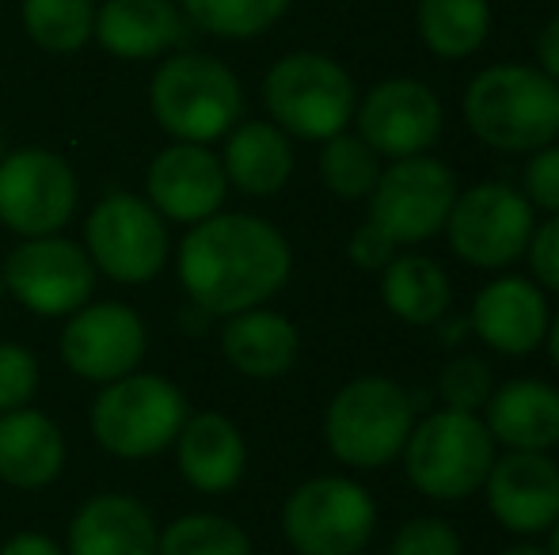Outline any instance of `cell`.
<instances>
[{
  "instance_id": "30",
  "label": "cell",
  "mask_w": 559,
  "mask_h": 555,
  "mask_svg": "<svg viewBox=\"0 0 559 555\" xmlns=\"http://www.w3.org/2000/svg\"><path fill=\"white\" fill-rule=\"evenodd\" d=\"M320 145V183L328 186V194H335L338 202H366L381 179V156L350 130Z\"/></svg>"
},
{
  "instance_id": "16",
  "label": "cell",
  "mask_w": 559,
  "mask_h": 555,
  "mask_svg": "<svg viewBox=\"0 0 559 555\" xmlns=\"http://www.w3.org/2000/svg\"><path fill=\"white\" fill-rule=\"evenodd\" d=\"M145 198L164 221L199 225L222 214L228 198V179L222 156L210 145L171 141L168 148L148 160L145 168Z\"/></svg>"
},
{
  "instance_id": "43",
  "label": "cell",
  "mask_w": 559,
  "mask_h": 555,
  "mask_svg": "<svg viewBox=\"0 0 559 555\" xmlns=\"http://www.w3.org/2000/svg\"><path fill=\"white\" fill-rule=\"evenodd\" d=\"M0 160H4V130H0Z\"/></svg>"
},
{
  "instance_id": "41",
  "label": "cell",
  "mask_w": 559,
  "mask_h": 555,
  "mask_svg": "<svg viewBox=\"0 0 559 555\" xmlns=\"http://www.w3.org/2000/svg\"><path fill=\"white\" fill-rule=\"evenodd\" d=\"M499 555H548L540 544H514V548H502Z\"/></svg>"
},
{
  "instance_id": "35",
  "label": "cell",
  "mask_w": 559,
  "mask_h": 555,
  "mask_svg": "<svg viewBox=\"0 0 559 555\" xmlns=\"http://www.w3.org/2000/svg\"><path fill=\"white\" fill-rule=\"evenodd\" d=\"M522 194L540 214H559V141L530 153L522 171Z\"/></svg>"
},
{
  "instance_id": "11",
  "label": "cell",
  "mask_w": 559,
  "mask_h": 555,
  "mask_svg": "<svg viewBox=\"0 0 559 555\" xmlns=\"http://www.w3.org/2000/svg\"><path fill=\"white\" fill-rule=\"evenodd\" d=\"M456 191L461 186H456L453 168L438 160V156H404V160H392L389 168H381V179H377L373 194L366 198V221L377 225L400 248L427 244L445 229Z\"/></svg>"
},
{
  "instance_id": "9",
  "label": "cell",
  "mask_w": 559,
  "mask_h": 555,
  "mask_svg": "<svg viewBox=\"0 0 559 555\" xmlns=\"http://www.w3.org/2000/svg\"><path fill=\"white\" fill-rule=\"evenodd\" d=\"M533 229L537 209L530 206V198L510 183L487 179L468 191H456L442 232L461 263L476 270H507L510 263L525 260Z\"/></svg>"
},
{
  "instance_id": "17",
  "label": "cell",
  "mask_w": 559,
  "mask_h": 555,
  "mask_svg": "<svg viewBox=\"0 0 559 555\" xmlns=\"http://www.w3.org/2000/svg\"><path fill=\"white\" fill-rule=\"evenodd\" d=\"M479 491L491 518L514 536H540L559 521V464L552 453L507 449L495 457Z\"/></svg>"
},
{
  "instance_id": "21",
  "label": "cell",
  "mask_w": 559,
  "mask_h": 555,
  "mask_svg": "<svg viewBox=\"0 0 559 555\" xmlns=\"http://www.w3.org/2000/svg\"><path fill=\"white\" fill-rule=\"evenodd\" d=\"M484 426L502 449L552 453L559 445V388L537 377L495 385L484 408Z\"/></svg>"
},
{
  "instance_id": "19",
  "label": "cell",
  "mask_w": 559,
  "mask_h": 555,
  "mask_svg": "<svg viewBox=\"0 0 559 555\" xmlns=\"http://www.w3.org/2000/svg\"><path fill=\"white\" fill-rule=\"evenodd\" d=\"M179 0H104L96 4V43L118 61H156L187 38Z\"/></svg>"
},
{
  "instance_id": "40",
  "label": "cell",
  "mask_w": 559,
  "mask_h": 555,
  "mask_svg": "<svg viewBox=\"0 0 559 555\" xmlns=\"http://www.w3.org/2000/svg\"><path fill=\"white\" fill-rule=\"evenodd\" d=\"M545 347H548V358H552V365L559 370V312H552V319H548V335H545Z\"/></svg>"
},
{
  "instance_id": "8",
  "label": "cell",
  "mask_w": 559,
  "mask_h": 555,
  "mask_svg": "<svg viewBox=\"0 0 559 555\" xmlns=\"http://www.w3.org/2000/svg\"><path fill=\"white\" fill-rule=\"evenodd\" d=\"M373 529L377 503L350 475L305 480L282 506V533L297 555H361Z\"/></svg>"
},
{
  "instance_id": "44",
  "label": "cell",
  "mask_w": 559,
  "mask_h": 555,
  "mask_svg": "<svg viewBox=\"0 0 559 555\" xmlns=\"http://www.w3.org/2000/svg\"><path fill=\"white\" fill-rule=\"evenodd\" d=\"M0 297H4V278H0Z\"/></svg>"
},
{
  "instance_id": "39",
  "label": "cell",
  "mask_w": 559,
  "mask_h": 555,
  "mask_svg": "<svg viewBox=\"0 0 559 555\" xmlns=\"http://www.w3.org/2000/svg\"><path fill=\"white\" fill-rule=\"evenodd\" d=\"M0 555H66V548H61L53 536L35 533V529H23V533L8 536Z\"/></svg>"
},
{
  "instance_id": "10",
  "label": "cell",
  "mask_w": 559,
  "mask_h": 555,
  "mask_svg": "<svg viewBox=\"0 0 559 555\" xmlns=\"http://www.w3.org/2000/svg\"><path fill=\"white\" fill-rule=\"evenodd\" d=\"M84 252L92 267L118 286H145L171 255L168 225L148 198L115 191L99 198L84 221Z\"/></svg>"
},
{
  "instance_id": "24",
  "label": "cell",
  "mask_w": 559,
  "mask_h": 555,
  "mask_svg": "<svg viewBox=\"0 0 559 555\" xmlns=\"http://www.w3.org/2000/svg\"><path fill=\"white\" fill-rule=\"evenodd\" d=\"M222 141L228 186L248 198H274L294 179V137L282 134L271 119H240Z\"/></svg>"
},
{
  "instance_id": "22",
  "label": "cell",
  "mask_w": 559,
  "mask_h": 555,
  "mask_svg": "<svg viewBox=\"0 0 559 555\" xmlns=\"http://www.w3.org/2000/svg\"><path fill=\"white\" fill-rule=\"evenodd\" d=\"M179 475L202 495H225L248 472V442L233 419L217 411L187 415L176 437Z\"/></svg>"
},
{
  "instance_id": "32",
  "label": "cell",
  "mask_w": 559,
  "mask_h": 555,
  "mask_svg": "<svg viewBox=\"0 0 559 555\" xmlns=\"http://www.w3.org/2000/svg\"><path fill=\"white\" fill-rule=\"evenodd\" d=\"M495 393V373L484 358L476 354H456L449 358L438 373V396L449 411H464V415H479Z\"/></svg>"
},
{
  "instance_id": "18",
  "label": "cell",
  "mask_w": 559,
  "mask_h": 555,
  "mask_svg": "<svg viewBox=\"0 0 559 555\" xmlns=\"http://www.w3.org/2000/svg\"><path fill=\"white\" fill-rule=\"evenodd\" d=\"M548 319L552 312H548V297L537 281L502 275L476 293L468 312V331H476V339L495 354L525 358L545 347Z\"/></svg>"
},
{
  "instance_id": "1",
  "label": "cell",
  "mask_w": 559,
  "mask_h": 555,
  "mask_svg": "<svg viewBox=\"0 0 559 555\" xmlns=\"http://www.w3.org/2000/svg\"><path fill=\"white\" fill-rule=\"evenodd\" d=\"M179 286L206 316L259 309L294 275L289 240L255 214H214L191 225L176 255Z\"/></svg>"
},
{
  "instance_id": "23",
  "label": "cell",
  "mask_w": 559,
  "mask_h": 555,
  "mask_svg": "<svg viewBox=\"0 0 559 555\" xmlns=\"http://www.w3.org/2000/svg\"><path fill=\"white\" fill-rule=\"evenodd\" d=\"M222 354L240 377L278 381L297 365L301 331L294 327V319L266 309V304L243 309L236 316H225Z\"/></svg>"
},
{
  "instance_id": "37",
  "label": "cell",
  "mask_w": 559,
  "mask_h": 555,
  "mask_svg": "<svg viewBox=\"0 0 559 555\" xmlns=\"http://www.w3.org/2000/svg\"><path fill=\"white\" fill-rule=\"evenodd\" d=\"M346 255H350V263L361 270H384L400 255V244L384 237L377 225L366 221L361 229H354L350 244H346Z\"/></svg>"
},
{
  "instance_id": "29",
  "label": "cell",
  "mask_w": 559,
  "mask_h": 555,
  "mask_svg": "<svg viewBox=\"0 0 559 555\" xmlns=\"http://www.w3.org/2000/svg\"><path fill=\"white\" fill-rule=\"evenodd\" d=\"M187 23L214 38L248 43L259 38L294 8V0H179Z\"/></svg>"
},
{
  "instance_id": "27",
  "label": "cell",
  "mask_w": 559,
  "mask_h": 555,
  "mask_svg": "<svg viewBox=\"0 0 559 555\" xmlns=\"http://www.w3.org/2000/svg\"><path fill=\"white\" fill-rule=\"evenodd\" d=\"M491 0H415L419 43L438 61H468L491 38Z\"/></svg>"
},
{
  "instance_id": "13",
  "label": "cell",
  "mask_w": 559,
  "mask_h": 555,
  "mask_svg": "<svg viewBox=\"0 0 559 555\" xmlns=\"http://www.w3.org/2000/svg\"><path fill=\"white\" fill-rule=\"evenodd\" d=\"M0 278H4V293H12L23 309L43 319L73 316L92 301V289H96V267L84 244L66 240L61 232L15 244Z\"/></svg>"
},
{
  "instance_id": "31",
  "label": "cell",
  "mask_w": 559,
  "mask_h": 555,
  "mask_svg": "<svg viewBox=\"0 0 559 555\" xmlns=\"http://www.w3.org/2000/svg\"><path fill=\"white\" fill-rule=\"evenodd\" d=\"M156 555H255L251 536L222 514H183L156 536Z\"/></svg>"
},
{
  "instance_id": "25",
  "label": "cell",
  "mask_w": 559,
  "mask_h": 555,
  "mask_svg": "<svg viewBox=\"0 0 559 555\" xmlns=\"http://www.w3.org/2000/svg\"><path fill=\"white\" fill-rule=\"evenodd\" d=\"M66 468V434L43 411L15 408L0 415V480L8 487H50Z\"/></svg>"
},
{
  "instance_id": "15",
  "label": "cell",
  "mask_w": 559,
  "mask_h": 555,
  "mask_svg": "<svg viewBox=\"0 0 559 555\" xmlns=\"http://www.w3.org/2000/svg\"><path fill=\"white\" fill-rule=\"evenodd\" d=\"M145 347V319L122 301H88L66 319L61 331V362L88 385H111L133 373Z\"/></svg>"
},
{
  "instance_id": "4",
  "label": "cell",
  "mask_w": 559,
  "mask_h": 555,
  "mask_svg": "<svg viewBox=\"0 0 559 555\" xmlns=\"http://www.w3.org/2000/svg\"><path fill=\"white\" fill-rule=\"evenodd\" d=\"M263 107L282 134L320 145L354 122L358 84L332 53L289 50L266 69Z\"/></svg>"
},
{
  "instance_id": "42",
  "label": "cell",
  "mask_w": 559,
  "mask_h": 555,
  "mask_svg": "<svg viewBox=\"0 0 559 555\" xmlns=\"http://www.w3.org/2000/svg\"><path fill=\"white\" fill-rule=\"evenodd\" d=\"M548 555H559V521L552 529H548V548H545Z\"/></svg>"
},
{
  "instance_id": "36",
  "label": "cell",
  "mask_w": 559,
  "mask_h": 555,
  "mask_svg": "<svg viewBox=\"0 0 559 555\" xmlns=\"http://www.w3.org/2000/svg\"><path fill=\"white\" fill-rule=\"evenodd\" d=\"M525 260H530L533 281L540 289H548V293H559V214H552L548 221H540L533 229Z\"/></svg>"
},
{
  "instance_id": "14",
  "label": "cell",
  "mask_w": 559,
  "mask_h": 555,
  "mask_svg": "<svg viewBox=\"0 0 559 555\" xmlns=\"http://www.w3.org/2000/svg\"><path fill=\"white\" fill-rule=\"evenodd\" d=\"M354 134L377 156L404 160V156L430 153L442 137L445 107L430 84L415 76H389L377 81L354 107Z\"/></svg>"
},
{
  "instance_id": "34",
  "label": "cell",
  "mask_w": 559,
  "mask_h": 555,
  "mask_svg": "<svg viewBox=\"0 0 559 555\" xmlns=\"http://www.w3.org/2000/svg\"><path fill=\"white\" fill-rule=\"evenodd\" d=\"M389 555H464V544L445 518H412L396 529Z\"/></svg>"
},
{
  "instance_id": "7",
  "label": "cell",
  "mask_w": 559,
  "mask_h": 555,
  "mask_svg": "<svg viewBox=\"0 0 559 555\" xmlns=\"http://www.w3.org/2000/svg\"><path fill=\"white\" fill-rule=\"evenodd\" d=\"M495 457L499 453H495V437L487 434L484 419L449 408L415 422L400 453L407 483L435 503H464L476 495Z\"/></svg>"
},
{
  "instance_id": "26",
  "label": "cell",
  "mask_w": 559,
  "mask_h": 555,
  "mask_svg": "<svg viewBox=\"0 0 559 555\" xmlns=\"http://www.w3.org/2000/svg\"><path fill=\"white\" fill-rule=\"evenodd\" d=\"M384 309L412 327H435L453 309V281L430 255H396L381 270Z\"/></svg>"
},
{
  "instance_id": "6",
  "label": "cell",
  "mask_w": 559,
  "mask_h": 555,
  "mask_svg": "<svg viewBox=\"0 0 559 555\" xmlns=\"http://www.w3.org/2000/svg\"><path fill=\"white\" fill-rule=\"evenodd\" d=\"M187 415H191V403L176 381L133 370L99 388L88 426L111 457L145 460L176 445Z\"/></svg>"
},
{
  "instance_id": "20",
  "label": "cell",
  "mask_w": 559,
  "mask_h": 555,
  "mask_svg": "<svg viewBox=\"0 0 559 555\" xmlns=\"http://www.w3.org/2000/svg\"><path fill=\"white\" fill-rule=\"evenodd\" d=\"M156 536L160 529L141 498L107 491L73 514L66 555H156Z\"/></svg>"
},
{
  "instance_id": "3",
  "label": "cell",
  "mask_w": 559,
  "mask_h": 555,
  "mask_svg": "<svg viewBox=\"0 0 559 555\" xmlns=\"http://www.w3.org/2000/svg\"><path fill=\"white\" fill-rule=\"evenodd\" d=\"M148 111L171 141L214 145L243 119V84L214 53L171 50L148 81Z\"/></svg>"
},
{
  "instance_id": "2",
  "label": "cell",
  "mask_w": 559,
  "mask_h": 555,
  "mask_svg": "<svg viewBox=\"0 0 559 555\" xmlns=\"http://www.w3.org/2000/svg\"><path fill=\"white\" fill-rule=\"evenodd\" d=\"M468 134L495 153L530 156L559 141V84L537 65L499 61L479 69L461 96Z\"/></svg>"
},
{
  "instance_id": "33",
  "label": "cell",
  "mask_w": 559,
  "mask_h": 555,
  "mask_svg": "<svg viewBox=\"0 0 559 555\" xmlns=\"http://www.w3.org/2000/svg\"><path fill=\"white\" fill-rule=\"evenodd\" d=\"M38 358L20 342H0V415L27 408L38 393Z\"/></svg>"
},
{
  "instance_id": "5",
  "label": "cell",
  "mask_w": 559,
  "mask_h": 555,
  "mask_svg": "<svg viewBox=\"0 0 559 555\" xmlns=\"http://www.w3.org/2000/svg\"><path fill=\"white\" fill-rule=\"evenodd\" d=\"M415 396L392 377H354L332 396L324 411L328 453L346 468L373 472L404 453L415 426Z\"/></svg>"
},
{
  "instance_id": "12",
  "label": "cell",
  "mask_w": 559,
  "mask_h": 555,
  "mask_svg": "<svg viewBox=\"0 0 559 555\" xmlns=\"http://www.w3.org/2000/svg\"><path fill=\"white\" fill-rule=\"evenodd\" d=\"M81 183L53 148H15L0 160V225L15 237H53L76 214Z\"/></svg>"
},
{
  "instance_id": "28",
  "label": "cell",
  "mask_w": 559,
  "mask_h": 555,
  "mask_svg": "<svg viewBox=\"0 0 559 555\" xmlns=\"http://www.w3.org/2000/svg\"><path fill=\"white\" fill-rule=\"evenodd\" d=\"M20 23L43 53L69 58L96 35V0H20Z\"/></svg>"
},
{
  "instance_id": "38",
  "label": "cell",
  "mask_w": 559,
  "mask_h": 555,
  "mask_svg": "<svg viewBox=\"0 0 559 555\" xmlns=\"http://www.w3.org/2000/svg\"><path fill=\"white\" fill-rule=\"evenodd\" d=\"M537 69L559 84V12L548 15L545 27L537 31Z\"/></svg>"
}]
</instances>
